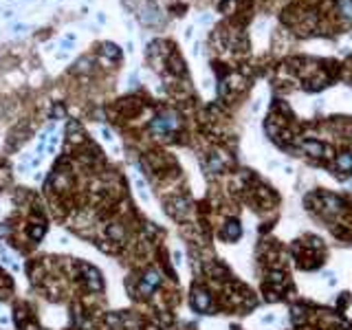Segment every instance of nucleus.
Returning a JSON list of instances; mask_svg holds the SVG:
<instances>
[{
	"label": "nucleus",
	"instance_id": "f257e3e1",
	"mask_svg": "<svg viewBox=\"0 0 352 330\" xmlns=\"http://www.w3.org/2000/svg\"><path fill=\"white\" fill-rule=\"evenodd\" d=\"M137 16H139L143 27H154V29H159V27L165 24V11L161 9L159 0H145V2L139 7Z\"/></svg>",
	"mask_w": 352,
	"mask_h": 330
},
{
	"label": "nucleus",
	"instance_id": "f03ea898",
	"mask_svg": "<svg viewBox=\"0 0 352 330\" xmlns=\"http://www.w3.org/2000/svg\"><path fill=\"white\" fill-rule=\"evenodd\" d=\"M337 9L343 18L352 20V0H337Z\"/></svg>",
	"mask_w": 352,
	"mask_h": 330
}]
</instances>
